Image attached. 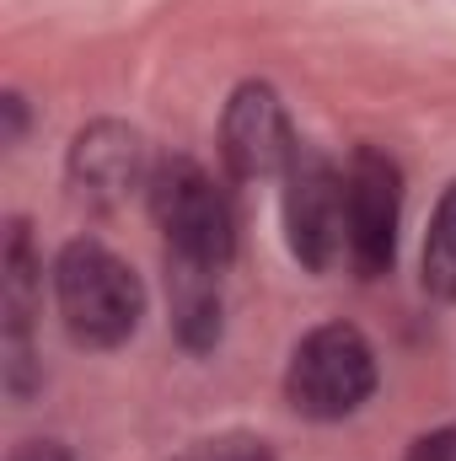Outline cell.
Returning a JSON list of instances; mask_svg holds the SVG:
<instances>
[{"label": "cell", "mask_w": 456, "mask_h": 461, "mask_svg": "<svg viewBox=\"0 0 456 461\" xmlns=\"http://www.w3.org/2000/svg\"><path fill=\"white\" fill-rule=\"evenodd\" d=\"M54 301L59 322L76 344L87 348H118L134 339L145 317V285L140 274L118 258L114 247L76 236L54 258Z\"/></svg>", "instance_id": "1"}, {"label": "cell", "mask_w": 456, "mask_h": 461, "mask_svg": "<svg viewBox=\"0 0 456 461\" xmlns=\"http://www.w3.org/2000/svg\"><path fill=\"white\" fill-rule=\"evenodd\" d=\"M376 392V348L354 322H323L312 328L285 370V397L312 424H339L360 413Z\"/></svg>", "instance_id": "2"}, {"label": "cell", "mask_w": 456, "mask_h": 461, "mask_svg": "<svg viewBox=\"0 0 456 461\" xmlns=\"http://www.w3.org/2000/svg\"><path fill=\"white\" fill-rule=\"evenodd\" d=\"M150 215L167 241V258L226 268L236 252V210L226 188L188 156H172L150 172Z\"/></svg>", "instance_id": "3"}, {"label": "cell", "mask_w": 456, "mask_h": 461, "mask_svg": "<svg viewBox=\"0 0 456 461\" xmlns=\"http://www.w3.org/2000/svg\"><path fill=\"white\" fill-rule=\"evenodd\" d=\"M403 172L387 150L360 145L343 167V247L360 279H381L397 258Z\"/></svg>", "instance_id": "4"}, {"label": "cell", "mask_w": 456, "mask_h": 461, "mask_svg": "<svg viewBox=\"0 0 456 461\" xmlns=\"http://www.w3.org/2000/svg\"><path fill=\"white\" fill-rule=\"evenodd\" d=\"M285 241L306 274H328L343 252V172L317 145L285 167Z\"/></svg>", "instance_id": "5"}, {"label": "cell", "mask_w": 456, "mask_h": 461, "mask_svg": "<svg viewBox=\"0 0 456 461\" xmlns=\"http://www.w3.org/2000/svg\"><path fill=\"white\" fill-rule=\"evenodd\" d=\"M38 295H43V263L32 252V230L27 221L5 226V258H0V370H5V392L16 402H27L43 386V365H38Z\"/></svg>", "instance_id": "6"}, {"label": "cell", "mask_w": 456, "mask_h": 461, "mask_svg": "<svg viewBox=\"0 0 456 461\" xmlns=\"http://www.w3.org/2000/svg\"><path fill=\"white\" fill-rule=\"evenodd\" d=\"M296 150H301V140L290 129V113H285L279 92L269 81H242L231 92L226 113H221V161H226V172L236 183L285 177Z\"/></svg>", "instance_id": "7"}, {"label": "cell", "mask_w": 456, "mask_h": 461, "mask_svg": "<svg viewBox=\"0 0 456 461\" xmlns=\"http://www.w3.org/2000/svg\"><path fill=\"white\" fill-rule=\"evenodd\" d=\"M70 188L76 199H87L92 210H114L134 188H150V161H145V140L140 129L118 123V118H97L70 140Z\"/></svg>", "instance_id": "8"}, {"label": "cell", "mask_w": 456, "mask_h": 461, "mask_svg": "<svg viewBox=\"0 0 456 461\" xmlns=\"http://www.w3.org/2000/svg\"><path fill=\"white\" fill-rule=\"evenodd\" d=\"M167 301H172V333L188 354H210L221 344V268L167 258Z\"/></svg>", "instance_id": "9"}, {"label": "cell", "mask_w": 456, "mask_h": 461, "mask_svg": "<svg viewBox=\"0 0 456 461\" xmlns=\"http://www.w3.org/2000/svg\"><path fill=\"white\" fill-rule=\"evenodd\" d=\"M424 290L435 301H456V183L441 194L435 215H430V236H424Z\"/></svg>", "instance_id": "10"}, {"label": "cell", "mask_w": 456, "mask_h": 461, "mask_svg": "<svg viewBox=\"0 0 456 461\" xmlns=\"http://www.w3.org/2000/svg\"><path fill=\"white\" fill-rule=\"evenodd\" d=\"M172 461H274L263 435H247V429H231V435H210V440H194L188 451H178Z\"/></svg>", "instance_id": "11"}, {"label": "cell", "mask_w": 456, "mask_h": 461, "mask_svg": "<svg viewBox=\"0 0 456 461\" xmlns=\"http://www.w3.org/2000/svg\"><path fill=\"white\" fill-rule=\"evenodd\" d=\"M403 461H456V424H441V429L419 435Z\"/></svg>", "instance_id": "12"}, {"label": "cell", "mask_w": 456, "mask_h": 461, "mask_svg": "<svg viewBox=\"0 0 456 461\" xmlns=\"http://www.w3.org/2000/svg\"><path fill=\"white\" fill-rule=\"evenodd\" d=\"M11 461H76L59 440H22L16 451H11Z\"/></svg>", "instance_id": "13"}, {"label": "cell", "mask_w": 456, "mask_h": 461, "mask_svg": "<svg viewBox=\"0 0 456 461\" xmlns=\"http://www.w3.org/2000/svg\"><path fill=\"white\" fill-rule=\"evenodd\" d=\"M0 108H5V145H16V140H22V97H16V92H5V103H0Z\"/></svg>", "instance_id": "14"}]
</instances>
